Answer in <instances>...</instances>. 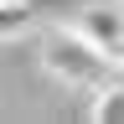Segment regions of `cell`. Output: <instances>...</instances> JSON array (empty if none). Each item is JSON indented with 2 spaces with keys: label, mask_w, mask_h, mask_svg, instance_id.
<instances>
[{
  "label": "cell",
  "mask_w": 124,
  "mask_h": 124,
  "mask_svg": "<svg viewBox=\"0 0 124 124\" xmlns=\"http://www.w3.org/2000/svg\"><path fill=\"white\" fill-rule=\"evenodd\" d=\"M41 67L62 78V83H78V88H98L108 72H114V57L103 52L98 41H88L83 31H52L41 41Z\"/></svg>",
  "instance_id": "cell-1"
},
{
  "label": "cell",
  "mask_w": 124,
  "mask_h": 124,
  "mask_svg": "<svg viewBox=\"0 0 124 124\" xmlns=\"http://www.w3.org/2000/svg\"><path fill=\"white\" fill-rule=\"evenodd\" d=\"M78 31L114 57V46L124 41V5H88L83 16H78Z\"/></svg>",
  "instance_id": "cell-2"
},
{
  "label": "cell",
  "mask_w": 124,
  "mask_h": 124,
  "mask_svg": "<svg viewBox=\"0 0 124 124\" xmlns=\"http://www.w3.org/2000/svg\"><path fill=\"white\" fill-rule=\"evenodd\" d=\"M31 26V0H0V41L21 36Z\"/></svg>",
  "instance_id": "cell-3"
},
{
  "label": "cell",
  "mask_w": 124,
  "mask_h": 124,
  "mask_svg": "<svg viewBox=\"0 0 124 124\" xmlns=\"http://www.w3.org/2000/svg\"><path fill=\"white\" fill-rule=\"evenodd\" d=\"M114 62H119V67H124V41H119V46H114Z\"/></svg>",
  "instance_id": "cell-4"
}]
</instances>
